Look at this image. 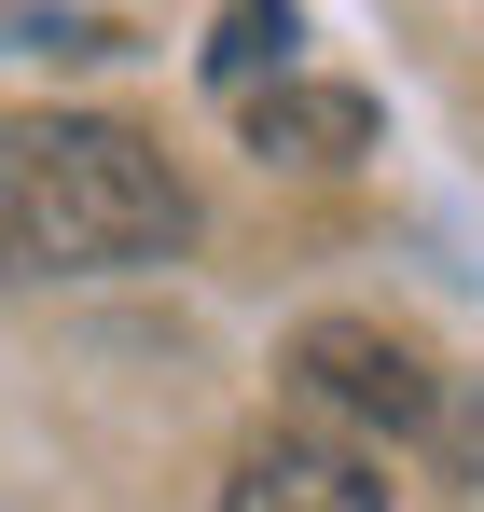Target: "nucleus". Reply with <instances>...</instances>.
<instances>
[{
  "mask_svg": "<svg viewBox=\"0 0 484 512\" xmlns=\"http://www.w3.org/2000/svg\"><path fill=\"white\" fill-rule=\"evenodd\" d=\"M194 236V180L111 111L0 125V277H125Z\"/></svg>",
  "mask_w": 484,
  "mask_h": 512,
  "instance_id": "nucleus-1",
  "label": "nucleus"
},
{
  "mask_svg": "<svg viewBox=\"0 0 484 512\" xmlns=\"http://www.w3.org/2000/svg\"><path fill=\"white\" fill-rule=\"evenodd\" d=\"M291 374H305L319 402H346L360 429H429L443 416V374H429L388 319H305V333H291Z\"/></svg>",
  "mask_w": 484,
  "mask_h": 512,
  "instance_id": "nucleus-2",
  "label": "nucleus"
},
{
  "mask_svg": "<svg viewBox=\"0 0 484 512\" xmlns=\"http://www.w3.org/2000/svg\"><path fill=\"white\" fill-rule=\"evenodd\" d=\"M222 512H388V485L319 429H263L236 457V485H222Z\"/></svg>",
  "mask_w": 484,
  "mask_h": 512,
  "instance_id": "nucleus-3",
  "label": "nucleus"
},
{
  "mask_svg": "<svg viewBox=\"0 0 484 512\" xmlns=\"http://www.w3.org/2000/svg\"><path fill=\"white\" fill-rule=\"evenodd\" d=\"M249 153H291V167H360L374 153V97L360 84H277L249 97Z\"/></svg>",
  "mask_w": 484,
  "mask_h": 512,
  "instance_id": "nucleus-4",
  "label": "nucleus"
},
{
  "mask_svg": "<svg viewBox=\"0 0 484 512\" xmlns=\"http://www.w3.org/2000/svg\"><path fill=\"white\" fill-rule=\"evenodd\" d=\"M263 70H291V0H222V42H208V84H263Z\"/></svg>",
  "mask_w": 484,
  "mask_h": 512,
  "instance_id": "nucleus-5",
  "label": "nucleus"
}]
</instances>
